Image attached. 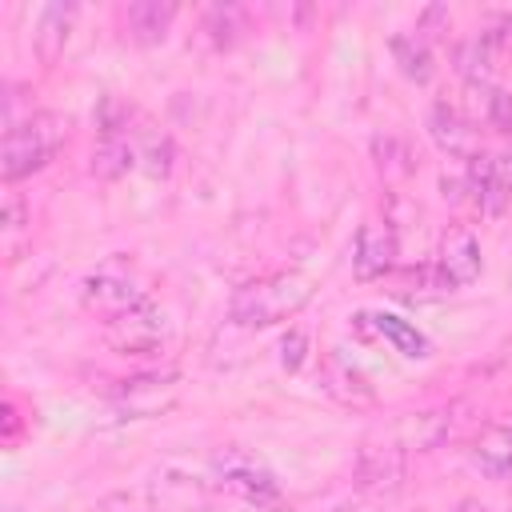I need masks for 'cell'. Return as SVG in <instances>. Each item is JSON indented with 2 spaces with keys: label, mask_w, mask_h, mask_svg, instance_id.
I'll return each instance as SVG.
<instances>
[{
  "label": "cell",
  "mask_w": 512,
  "mask_h": 512,
  "mask_svg": "<svg viewBox=\"0 0 512 512\" xmlns=\"http://www.w3.org/2000/svg\"><path fill=\"white\" fill-rule=\"evenodd\" d=\"M312 300V280L300 272H276L264 280H252L244 288H236L228 316L244 328H268L284 316H296L304 304Z\"/></svg>",
  "instance_id": "cell-1"
},
{
  "label": "cell",
  "mask_w": 512,
  "mask_h": 512,
  "mask_svg": "<svg viewBox=\"0 0 512 512\" xmlns=\"http://www.w3.org/2000/svg\"><path fill=\"white\" fill-rule=\"evenodd\" d=\"M64 116L56 112H36L28 116L24 124H16L12 132H4V152H0V176L12 184V180H24L32 172H40L64 144Z\"/></svg>",
  "instance_id": "cell-2"
},
{
  "label": "cell",
  "mask_w": 512,
  "mask_h": 512,
  "mask_svg": "<svg viewBox=\"0 0 512 512\" xmlns=\"http://www.w3.org/2000/svg\"><path fill=\"white\" fill-rule=\"evenodd\" d=\"M212 468H216L220 484H224L228 492L244 496L248 504L264 508V512H288V504L280 500V488H276L272 472H268V468H260L252 456H244L240 448H228V452H220V456L212 460Z\"/></svg>",
  "instance_id": "cell-3"
},
{
  "label": "cell",
  "mask_w": 512,
  "mask_h": 512,
  "mask_svg": "<svg viewBox=\"0 0 512 512\" xmlns=\"http://www.w3.org/2000/svg\"><path fill=\"white\" fill-rule=\"evenodd\" d=\"M80 300H84L88 312H96V316H104V320H116V316L140 308L148 296H144V288H140L124 268H112V264H108V268L84 276Z\"/></svg>",
  "instance_id": "cell-4"
},
{
  "label": "cell",
  "mask_w": 512,
  "mask_h": 512,
  "mask_svg": "<svg viewBox=\"0 0 512 512\" xmlns=\"http://www.w3.org/2000/svg\"><path fill=\"white\" fill-rule=\"evenodd\" d=\"M404 472H408L404 448L400 444H376V440H364L360 452H356V464H352V480L368 496H392V492H400Z\"/></svg>",
  "instance_id": "cell-5"
},
{
  "label": "cell",
  "mask_w": 512,
  "mask_h": 512,
  "mask_svg": "<svg viewBox=\"0 0 512 512\" xmlns=\"http://www.w3.org/2000/svg\"><path fill=\"white\" fill-rule=\"evenodd\" d=\"M164 332H168L164 312H160L152 300H144L140 308H132V312L108 320L104 340H108V348H116V352H124V356H144V352H156V348H160Z\"/></svg>",
  "instance_id": "cell-6"
},
{
  "label": "cell",
  "mask_w": 512,
  "mask_h": 512,
  "mask_svg": "<svg viewBox=\"0 0 512 512\" xmlns=\"http://www.w3.org/2000/svg\"><path fill=\"white\" fill-rule=\"evenodd\" d=\"M120 420H148L176 404V376H132L112 392Z\"/></svg>",
  "instance_id": "cell-7"
},
{
  "label": "cell",
  "mask_w": 512,
  "mask_h": 512,
  "mask_svg": "<svg viewBox=\"0 0 512 512\" xmlns=\"http://www.w3.org/2000/svg\"><path fill=\"white\" fill-rule=\"evenodd\" d=\"M396 264V232L388 224H360L352 244V276L356 280H380Z\"/></svg>",
  "instance_id": "cell-8"
},
{
  "label": "cell",
  "mask_w": 512,
  "mask_h": 512,
  "mask_svg": "<svg viewBox=\"0 0 512 512\" xmlns=\"http://www.w3.org/2000/svg\"><path fill=\"white\" fill-rule=\"evenodd\" d=\"M440 272H444V280L452 284V288H464V284H472L476 276H480V244H476V236L468 232V228H460V224H452L444 236H440Z\"/></svg>",
  "instance_id": "cell-9"
},
{
  "label": "cell",
  "mask_w": 512,
  "mask_h": 512,
  "mask_svg": "<svg viewBox=\"0 0 512 512\" xmlns=\"http://www.w3.org/2000/svg\"><path fill=\"white\" fill-rule=\"evenodd\" d=\"M428 136L436 140L440 152H448V156H456V160L480 156V136H476V128H472L456 108H448V104H436V108H432V116H428Z\"/></svg>",
  "instance_id": "cell-10"
},
{
  "label": "cell",
  "mask_w": 512,
  "mask_h": 512,
  "mask_svg": "<svg viewBox=\"0 0 512 512\" xmlns=\"http://www.w3.org/2000/svg\"><path fill=\"white\" fill-rule=\"evenodd\" d=\"M152 496L168 512H204L208 500H212L208 496V484L196 480V476H188V472H164V476H156Z\"/></svg>",
  "instance_id": "cell-11"
},
{
  "label": "cell",
  "mask_w": 512,
  "mask_h": 512,
  "mask_svg": "<svg viewBox=\"0 0 512 512\" xmlns=\"http://www.w3.org/2000/svg\"><path fill=\"white\" fill-rule=\"evenodd\" d=\"M72 16L76 8L72 4H48L36 20V32H32V48L40 56V64H56L64 44H68V32H72Z\"/></svg>",
  "instance_id": "cell-12"
},
{
  "label": "cell",
  "mask_w": 512,
  "mask_h": 512,
  "mask_svg": "<svg viewBox=\"0 0 512 512\" xmlns=\"http://www.w3.org/2000/svg\"><path fill=\"white\" fill-rule=\"evenodd\" d=\"M472 460L488 476H512V420L508 424H488L472 444Z\"/></svg>",
  "instance_id": "cell-13"
},
{
  "label": "cell",
  "mask_w": 512,
  "mask_h": 512,
  "mask_svg": "<svg viewBox=\"0 0 512 512\" xmlns=\"http://www.w3.org/2000/svg\"><path fill=\"white\" fill-rule=\"evenodd\" d=\"M172 16H176V4L136 0V4H128L124 24H128V36H132L136 44H156V40H164V32H168Z\"/></svg>",
  "instance_id": "cell-14"
},
{
  "label": "cell",
  "mask_w": 512,
  "mask_h": 512,
  "mask_svg": "<svg viewBox=\"0 0 512 512\" xmlns=\"http://www.w3.org/2000/svg\"><path fill=\"white\" fill-rule=\"evenodd\" d=\"M448 424H452V416H448V412H440V408H428V412H408V416L400 420V428H396L400 448L428 452V448H436V444L448 436Z\"/></svg>",
  "instance_id": "cell-15"
},
{
  "label": "cell",
  "mask_w": 512,
  "mask_h": 512,
  "mask_svg": "<svg viewBox=\"0 0 512 512\" xmlns=\"http://www.w3.org/2000/svg\"><path fill=\"white\" fill-rule=\"evenodd\" d=\"M324 388H328L336 400L352 404V408H368V404L376 400L372 384H368L352 364H344L340 356H328V360H324Z\"/></svg>",
  "instance_id": "cell-16"
},
{
  "label": "cell",
  "mask_w": 512,
  "mask_h": 512,
  "mask_svg": "<svg viewBox=\"0 0 512 512\" xmlns=\"http://www.w3.org/2000/svg\"><path fill=\"white\" fill-rule=\"evenodd\" d=\"M132 160H136V148L128 144L124 132H116V136H100V140H96L88 168H92L96 180H116V176H124V172L132 168Z\"/></svg>",
  "instance_id": "cell-17"
},
{
  "label": "cell",
  "mask_w": 512,
  "mask_h": 512,
  "mask_svg": "<svg viewBox=\"0 0 512 512\" xmlns=\"http://www.w3.org/2000/svg\"><path fill=\"white\" fill-rule=\"evenodd\" d=\"M392 56L400 64V72L416 84H428L436 64H432V48L420 40V36H392Z\"/></svg>",
  "instance_id": "cell-18"
},
{
  "label": "cell",
  "mask_w": 512,
  "mask_h": 512,
  "mask_svg": "<svg viewBox=\"0 0 512 512\" xmlns=\"http://www.w3.org/2000/svg\"><path fill=\"white\" fill-rule=\"evenodd\" d=\"M496 64H500V60L488 52V44H484L480 36H472V40H464V44L456 48V68L464 72L468 84H484Z\"/></svg>",
  "instance_id": "cell-19"
},
{
  "label": "cell",
  "mask_w": 512,
  "mask_h": 512,
  "mask_svg": "<svg viewBox=\"0 0 512 512\" xmlns=\"http://www.w3.org/2000/svg\"><path fill=\"white\" fill-rule=\"evenodd\" d=\"M136 160L144 164V172H148V176H168V168H172V140H168L164 132H156V128L140 132Z\"/></svg>",
  "instance_id": "cell-20"
},
{
  "label": "cell",
  "mask_w": 512,
  "mask_h": 512,
  "mask_svg": "<svg viewBox=\"0 0 512 512\" xmlns=\"http://www.w3.org/2000/svg\"><path fill=\"white\" fill-rule=\"evenodd\" d=\"M372 328H376V336L392 340L404 356H428V340L416 328H408L404 320H396V316H372Z\"/></svg>",
  "instance_id": "cell-21"
},
{
  "label": "cell",
  "mask_w": 512,
  "mask_h": 512,
  "mask_svg": "<svg viewBox=\"0 0 512 512\" xmlns=\"http://www.w3.org/2000/svg\"><path fill=\"white\" fill-rule=\"evenodd\" d=\"M372 152H376V164H380V172H384V176H408V172L416 168V160H412L408 144H404V140H396V136H376Z\"/></svg>",
  "instance_id": "cell-22"
},
{
  "label": "cell",
  "mask_w": 512,
  "mask_h": 512,
  "mask_svg": "<svg viewBox=\"0 0 512 512\" xmlns=\"http://www.w3.org/2000/svg\"><path fill=\"white\" fill-rule=\"evenodd\" d=\"M412 292H432L436 296V292H452V284L444 280L440 264H420L404 276V296H412Z\"/></svg>",
  "instance_id": "cell-23"
},
{
  "label": "cell",
  "mask_w": 512,
  "mask_h": 512,
  "mask_svg": "<svg viewBox=\"0 0 512 512\" xmlns=\"http://www.w3.org/2000/svg\"><path fill=\"white\" fill-rule=\"evenodd\" d=\"M416 220H420L416 200H408L404 192H388V200H384V224L392 232H400V228H412Z\"/></svg>",
  "instance_id": "cell-24"
},
{
  "label": "cell",
  "mask_w": 512,
  "mask_h": 512,
  "mask_svg": "<svg viewBox=\"0 0 512 512\" xmlns=\"http://www.w3.org/2000/svg\"><path fill=\"white\" fill-rule=\"evenodd\" d=\"M484 120H488V128H496V132H512V92H508V88H492Z\"/></svg>",
  "instance_id": "cell-25"
},
{
  "label": "cell",
  "mask_w": 512,
  "mask_h": 512,
  "mask_svg": "<svg viewBox=\"0 0 512 512\" xmlns=\"http://www.w3.org/2000/svg\"><path fill=\"white\" fill-rule=\"evenodd\" d=\"M448 24H452V16H448V8H444V4H428V8L420 12V24H416L420 32H416V36H420V40L428 44V40H436V36H444V32H448Z\"/></svg>",
  "instance_id": "cell-26"
},
{
  "label": "cell",
  "mask_w": 512,
  "mask_h": 512,
  "mask_svg": "<svg viewBox=\"0 0 512 512\" xmlns=\"http://www.w3.org/2000/svg\"><path fill=\"white\" fill-rule=\"evenodd\" d=\"M304 356H308V336H304L300 328H292V332L280 340V364H284L288 372H296V368L304 364Z\"/></svg>",
  "instance_id": "cell-27"
},
{
  "label": "cell",
  "mask_w": 512,
  "mask_h": 512,
  "mask_svg": "<svg viewBox=\"0 0 512 512\" xmlns=\"http://www.w3.org/2000/svg\"><path fill=\"white\" fill-rule=\"evenodd\" d=\"M440 196L448 200V204H464L468 196H472V188H468V176H440Z\"/></svg>",
  "instance_id": "cell-28"
},
{
  "label": "cell",
  "mask_w": 512,
  "mask_h": 512,
  "mask_svg": "<svg viewBox=\"0 0 512 512\" xmlns=\"http://www.w3.org/2000/svg\"><path fill=\"white\" fill-rule=\"evenodd\" d=\"M492 180L504 188V196L512 200V152H500L492 156Z\"/></svg>",
  "instance_id": "cell-29"
},
{
  "label": "cell",
  "mask_w": 512,
  "mask_h": 512,
  "mask_svg": "<svg viewBox=\"0 0 512 512\" xmlns=\"http://www.w3.org/2000/svg\"><path fill=\"white\" fill-rule=\"evenodd\" d=\"M20 224H24V208H20L16 196H8V200H4V232H16Z\"/></svg>",
  "instance_id": "cell-30"
},
{
  "label": "cell",
  "mask_w": 512,
  "mask_h": 512,
  "mask_svg": "<svg viewBox=\"0 0 512 512\" xmlns=\"http://www.w3.org/2000/svg\"><path fill=\"white\" fill-rule=\"evenodd\" d=\"M456 512H488V508H484V504H476V500H464Z\"/></svg>",
  "instance_id": "cell-31"
},
{
  "label": "cell",
  "mask_w": 512,
  "mask_h": 512,
  "mask_svg": "<svg viewBox=\"0 0 512 512\" xmlns=\"http://www.w3.org/2000/svg\"><path fill=\"white\" fill-rule=\"evenodd\" d=\"M332 512H356V508H352V500H344V504H336Z\"/></svg>",
  "instance_id": "cell-32"
}]
</instances>
